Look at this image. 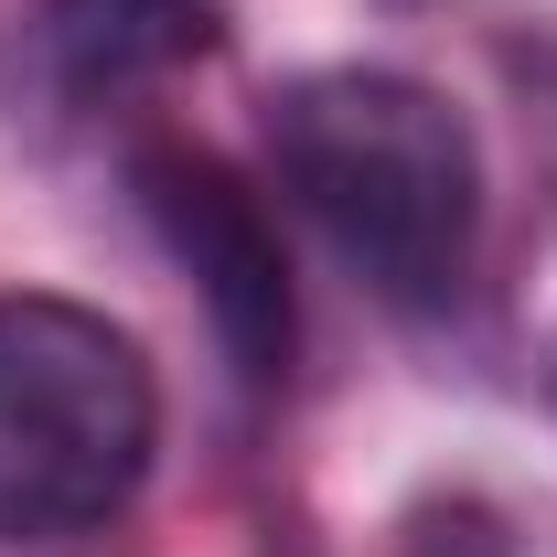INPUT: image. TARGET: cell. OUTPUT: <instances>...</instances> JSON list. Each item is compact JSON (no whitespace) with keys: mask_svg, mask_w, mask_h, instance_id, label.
<instances>
[{"mask_svg":"<svg viewBox=\"0 0 557 557\" xmlns=\"http://www.w3.org/2000/svg\"><path fill=\"white\" fill-rule=\"evenodd\" d=\"M278 194L333 236L364 289L450 300L483 236V139L472 119L397 65H322L269 97Z\"/></svg>","mask_w":557,"mask_h":557,"instance_id":"cell-1","label":"cell"},{"mask_svg":"<svg viewBox=\"0 0 557 557\" xmlns=\"http://www.w3.org/2000/svg\"><path fill=\"white\" fill-rule=\"evenodd\" d=\"M214 44V0H33L0 44L11 65V119L75 129L150 97L172 65H194Z\"/></svg>","mask_w":557,"mask_h":557,"instance_id":"cell-4","label":"cell"},{"mask_svg":"<svg viewBox=\"0 0 557 557\" xmlns=\"http://www.w3.org/2000/svg\"><path fill=\"white\" fill-rule=\"evenodd\" d=\"M129 194L161 236V258L194 278L214 344L236 364V386H289V354H300V289L278 258V225L258 205V183L236 161H214L194 139H139L129 150Z\"/></svg>","mask_w":557,"mask_h":557,"instance_id":"cell-3","label":"cell"},{"mask_svg":"<svg viewBox=\"0 0 557 557\" xmlns=\"http://www.w3.org/2000/svg\"><path fill=\"white\" fill-rule=\"evenodd\" d=\"M408 557H515V547H504V525L483 504H429L408 525Z\"/></svg>","mask_w":557,"mask_h":557,"instance_id":"cell-5","label":"cell"},{"mask_svg":"<svg viewBox=\"0 0 557 557\" xmlns=\"http://www.w3.org/2000/svg\"><path fill=\"white\" fill-rule=\"evenodd\" d=\"M161 450L150 354L54 289L0 300V547H65L129 515Z\"/></svg>","mask_w":557,"mask_h":557,"instance_id":"cell-2","label":"cell"}]
</instances>
